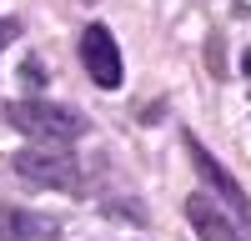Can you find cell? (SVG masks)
I'll return each instance as SVG.
<instances>
[{"label": "cell", "instance_id": "cell-2", "mask_svg": "<svg viewBox=\"0 0 251 241\" xmlns=\"http://www.w3.org/2000/svg\"><path fill=\"white\" fill-rule=\"evenodd\" d=\"M15 176L25 186H40V191H80V166L71 156H60L50 146H30V151H15L10 156Z\"/></svg>", "mask_w": 251, "mask_h": 241}, {"label": "cell", "instance_id": "cell-4", "mask_svg": "<svg viewBox=\"0 0 251 241\" xmlns=\"http://www.w3.org/2000/svg\"><path fill=\"white\" fill-rule=\"evenodd\" d=\"M186 151H191V161H196L201 181H206V186H211V191H216L221 201H231V211H236V216L246 221V231H251V196H246V191L236 186V181H231V171H226V166H221V161H216L211 151L201 146L196 136H186Z\"/></svg>", "mask_w": 251, "mask_h": 241}, {"label": "cell", "instance_id": "cell-3", "mask_svg": "<svg viewBox=\"0 0 251 241\" xmlns=\"http://www.w3.org/2000/svg\"><path fill=\"white\" fill-rule=\"evenodd\" d=\"M80 60H86V71H91V80L96 86H106V91H116L121 86V50H116V35L106 30V25H86V35H80Z\"/></svg>", "mask_w": 251, "mask_h": 241}, {"label": "cell", "instance_id": "cell-7", "mask_svg": "<svg viewBox=\"0 0 251 241\" xmlns=\"http://www.w3.org/2000/svg\"><path fill=\"white\" fill-rule=\"evenodd\" d=\"M10 35H15V20H0V46H5Z\"/></svg>", "mask_w": 251, "mask_h": 241}, {"label": "cell", "instance_id": "cell-5", "mask_svg": "<svg viewBox=\"0 0 251 241\" xmlns=\"http://www.w3.org/2000/svg\"><path fill=\"white\" fill-rule=\"evenodd\" d=\"M186 221H191V231L201 241H241V231L231 226V216H226L216 201H206V196H186Z\"/></svg>", "mask_w": 251, "mask_h": 241}, {"label": "cell", "instance_id": "cell-6", "mask_svg": "<svg viewBox=\"0 0 251 241\" xmlns=\"http://www.w3.org/2000/svg\"><path fill=\"white\" fill-rule=\"evenodd\" d=\"M0 241H55V221L25 206H0Z\"/></svg>", "mask_w": 251, "mask_h": 241}, {"label": "cell", "instance_id": "cell-8", "mask_svg": "<svg viewBox=\"0 0 251 241\" xmlns=\"http://www.w3.org/2000/svg\"><path fill=\"white\" fill-rule=\"evenodd\" d=\"M241 71H246V75H251V50H246V55H241Z\"/></svg>", "mask_w": 251, "mask_h": 241}, {"label": "cell", "instance_id": "cell-1", "mask_svg": "<svg viewBox=\"0 0 251 241\" xmlns=\"http://www.w3.org/2000/svg\"><path fill=\"white\" fill-rule=\"evenodd\" d=\"M5 116H10V126L20 131V136H30L35 146H71V141L86 131L80 126V116L75 111H66V106H50V100H40V96H25V100H10L5 106Z\"/></svg>", "mask_w": 251, "mask_h": 241}]
</instances>
